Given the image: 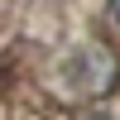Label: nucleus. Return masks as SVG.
I'll list each match as a JSON object with an SVG mask.
<instances>
[{
	"label": "nucleus",
	"mask_w": 120,
	"mask_h": 120,
	"mask_svg": "<svg viewBox=\"0 0 120 120\" xmlns=\"http://www.w3.org/2000/svg\"><path fill=\"white\" fill-rule=\"evenodd\" d=\"M120 82V58L106 43H82L67 63V96H106Z\"/></svg>",
	"instance_id": "nucleus-1"
},
{
	"label": "nucleus",
	"mask_w": 120,
	"mask_h": 120,
	"mask_svg": "<svg viewBox=\"0 0 120 120\" xmlns=\"http://www.w3.org/2000/svg\"><path fill=\"white\" fill-rule=\"evenodd\" d=\"M106 5H111V19L120 24V0H106Z\"/></svg>",
	"instance_id": "nucleus-2"
},
{
	"label": "nucleus",
	"mask_w": 120,
	"mask_h": 120,
	"mask_svg": "<svg viewBox=\"0 0 120 120\" xmlns=\"http://www.w3.org/2000/svg\"><path fill=\"white\" fill-rule=\"evenodd\" d=\"M96 120H101V115H96Z\"/></svg>",
	"instance_id": "nucleus-3"
}]
</instances>
